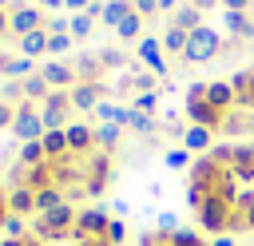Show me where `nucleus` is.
I'll list each match as a JSON object with an SVG mask.
<instances>
[{"instance_id":"obj_1","label":"nucleus","mask_w":254,"mask_h":246,"mask_svg":"<svg viewBox=\"0 0 254 246\" xmlns=\"http://www.w3.org/2000/svg\"><path fill=\"white\" fill-rule=\"evenodd\" d=\"M187 206L206 234H254V143H214L190 163Z\"/></svg>"},{"instance_id":"obj_2","label":"nucleus","mask_w":254,"mask_h":246,"mask_svg":"<svg viewBox=\"0 0 254 246\" xmlns=\"http://www.w3.org/2000/svg\"><path fill=\"white\" fill-rule=\"evenodd\" d=\"M75 218H79V210H75L71 202H64V206H56V210H48V214H36V218H32V234H36L40 242L75 238Z\"/></svg>"},{"instance_id":"obj_3","label":"nucleus","mask_w":254,"mask_h":246,"mask_svg":"<svg viewBox=\"0 0 254 246\" xmlns=\"http://www.w3.org/2000/svg\"><path fill=\"white\" fill-rule=\"evenodd\" d=\"M222 36L214 32V28H194L190 36H187V52H183V60L187 63H206V60H214V56H222Z\"/></svg>"},{"instance_id":"obj_4","label":"nucleus","mask_w":254,"mask_h":246,"mask_svg":"<svg viewBox=\"0 0 254 246\" xmlns=\"http://www.w3.org/2000/svg\"><path fill=\"white\" fill-rule=\"evenodd\" d=\"M107 226H111L107 206H87V210H79V218H75V238H71V242H95V238H107Z\"/></svg>"},{"instance_id":"obj_5","label":"nucleus","mask_w":254,"mask_h":246,"mask_svg":"<svg viewBox=\"0 0 254 246\" xmlns=\"http://www.w3.org/2000/svg\"><path fill=\"white\" fill-rule=\"evenodd\" d=\"M67 115H71V95H67V91H52V95L40 103L44 131H64V127H67Z\"/></svg>"},{"instance_id":"obj_6","label":"nucleus","mask_w":254,"mask_h":246,"mask_svg":"<svg viewBox=\"0 0 254 246\" xmlns=\"http://www.w3.org/2000/svg\"><path fill=\"white\" fill-rule=\"evenodd\" d=\"M12 135H16L20 143H32V139H44V119H40V111L32 107V99H24V103H16V119H12Z\"/></svg>"},{"instance_id":"obj_7","label":"nucleus","mask_w":254,"mask_h":246,"mask_svg":"<svg viewBox=\"0 0 254 246\" xmlns=\"http://www.w3.org/2000/svg\"><path fill=\"white\" fill-rule=\"evenodd\" d=\"M40 75L48 79L52 91H64V87H75V83H79V79H75V67L64 63V60H48V63H40Z\"/></svg>"},{"instance_id":"obj_8","label":"nucleus","mask_w":254,"mask_h":246,"mask_svg":"<svg viewBox=\"0 0 254 246\" xmlns=\"http://www.w3.org/2000/svg\"><path fill=\"white\" fill-rule=\"evenodd\" d=\"M64 131H67V151H71V155H91V151H95V127H87V123H67Z\"/></svg>"},{"instance_id":"obj_9","label":"nucleus","mask_w":254,"mask_h":246,"mask_svg":"<svg viewBox=\"0 0 254 246\" xmlns=\"http://www.w3.org/2000/svg\"><path fill=\"white\" fill-rule=\"evenodd\" d=\"M36 28H44V12L32 8V4H16V8H12V32H16V36H28V32H36Z\"/></svg>"},{"instance_id":"obj_10","label":"nucleus","mask_w":254,"mask_h":246,"mask_svg":"<svg viewBox=\"0 0 254 246\" xmlns=\"http://www.w3.org/2000/svg\"><path fill=\"white\" fill-rule=\"evenodd\" d=\"M139 60L151 67V75H167V60H163V40L155 36H143L139 40Z\"/></svg>"},{"instance_id":"obj_11","label":"nucleus","mask_w":254,"mask_h":246,"mask_svg":"<svg viewBox=\"0 0 254 246\" xmlns=\"http://www.w3.org/2000/svg\"><path fill=\"white\" fill-rule=\"evenodd\" d=\"M206 103H210L218 115L234 111V87H230V79H214V83H206Z\"/></svg>"},{"instance_id":"obj_12","label":"nucleus","mask_w":254,"mask_h":246,"mask_svg":"<svg viewBox=\"0 0 254 246\" xmlns=\"http://www.w3.org/2000/svg\"><path fill=\"white\" fill-rule=\"evenodd\" d=\"M67 95H71V107H75V111H95V107L103 103V87H99V83H75Z\"/></svg>"},{"instance_id":"obj_13","label":"nucleus","mask_w":254,"mask_h":246,"mask_svg":"<svg viewBox=\"0 0 254 246\" xmlns=\"http://www.w3.org/2000/svg\"><path fill=\"white\" fill-rule=\"evenodd\" d=\"M8 214L36 218V190H32V186H12V190H8Z\"/></svg>"},{"instance_id":"obj_14","label":"nucleus","mask_w":254,"mask_h":246,"mask_svg":"<svg viewBox=\"0 0 254 246\" xmlns=\"http://www.w3.org/2000/svg\"><path fill=\"white\" fill-rule=\"evenodd\" d=\"M222 32L230 40H254V20L250 12H222Z\"/></svg>"},{"instance_id":"obj_15","label":"nucleus","mask_w":254,"mask_h":246,"mask_svg":"<svg viewBox=\"0 0 254 246\" xmlns=\"http://www.w3.org/2000/svg\"><path fill=\"white\" fill-rule=\"evenodd\" d=\"M36 71H40V63L28 60V56H20V60H0V75H4V79H20V83H24V79L36 75Z\"/></svg>"},{"instance_id":"obj_16","label":"nucleus","mask_w":254,"mask_h":246,"mask_svg":"<svg viewBox=\"0 0 254 246\" xmlns=\"http://www.w3.org/2000/svg\"><path fill=\"white\" fill-rule=\"evenodd\" d=\"M71 67H75V79H79V83H99V71H103L99 56H87V52H83V56H75Z\"/></svg>"},{"instance_id":"obj_17","label":"nucleus","mask_w":254,"mask_h":246,"mask_svg":"<svg viewBox=\"0 0 254 246\" xmlns=\"http://www.w3.org/2000/svg\"><path fill=\"white\" fill-rule=\"evenodd\" d=\"M183 147H187V151H202V155H206V151L214 147V131H206V127H194V123H190V127L183 131Z\"/></svg>"},{"instance_id":"obj_18","label":"nucleus","mask_w":254,"mask_h":246,"mask_svg":"<svg viewBox=\"0 0 254 246\" xmlns=\"http://www.w3.org/2000/svg\"><path fill=\"white\" fill-rule=\"evenodd\" d=\"M20 52H24L28 60L48 56V28H36V32H28V36H20Z\"/></svg>"},{"instance_id":"obj_19","label":"nucleus","mask_w":254,"mask_h":246,"mask_svg":"<svg viewBox=\"0 0 254 246\" xmlns=\"http://www.w3.org/2000/svg\"><path fill=\"white\" fill-rule=\"evenodd\" d=\"M131 12H135L131 0H107V4H103V24H107V28H119Z\"/></svg>"},{"instance_id":"obj_20","label":"nucleus","mask_w":254,"mask_h":246,"mask_svg":"<svg viewBox=\"0 0 254 246\" xmlns=\"http://www.w3.org/2000/svg\"><path fill=\"white\" fill-rule=\"evenodd\" d=\"M119 139H123V127H119V123H99V127H95V147H99V151H115Z\"/></svg>"},{"instance_id":"obj_21","label":"nucleus","mask_w":254,"mask_h":246,"mask_svg":"<svg viewBox=\"0 0 254 246\" xmlns=\"http://www.w3.org/2000/svg\"><path fill=\"white\" fill-rule=\"evenodd\" d=\"M44 155L48 159H64V155H71L67 151V131H44Z\"/></svg>"},{"instance_id":"obj_22","label":"nucleus","mask_w":254,"mask_h":246,"mask_svg":"<svg viewBox=\"0 0 254 246\" xmlns=\"http://www.w3.org/2000/svg\"><path fill=\"white\" fill-rule=\"evenodd\" d=\"M67 202V194L60 190V186H44V190H36V214H48V210H56V206H64Z\"/></svg>"},{"instance_id":"obj_23","label":"nucleus","mask_w":254,"mask_h":246,"mask_svg":"<svg viewBox=\"0 0 254 246\" xmlns=\"http://www.w3.org/2000/svg\"><path fill=\"white\" fill-rule=\"evenodd\" d=\"M171 24H179L183 32H194V28H202V12H198L194 4H183V8H175Z\"/></svg>"},{"instance_id":"obj_24","label":"nucleus","mask_w":254,"mask_h":246,"mask_svg":"<svg viewBox=\"0 0 254 246\" xmlns=\"http://www.w3.org/2000/svg\"><path fill=\"white\" fill-rule=\"evenodd\" d=\"M187 36H190V32H183L179 24H171V28L163 32V52H171V56H183V52H187Z\"/></svg>"},{"instance_id":"obj_25","label":"nucleus","mask_w":254,"mask_h":246,"mask_svg":"<svg viewBox=\"0 0 254 246\" xmlns=\"http://www.w3.org/2000/svg\"><path fill=\"white\" fill-rule=\"evenodd\" d=\"M20 91H24V99H40V103L52 95V87H48V79H44L40 71H36V75H28V79L20 83Z\"/></svg>"},{"instance_id":"obj_26","label":"nucleus","mask_w":254,"mask_h":246,"mask_svg":"<svg viewBox=\"0 0 254 246\" xmlns=\"http://www.w3.org/2000/svg\"><path fill=\"white\" fill-rule=\"evenodd\" d=\"M40 163H48V155H44V143H40V139H32V143H20V167H40Z\"/></svg>"},{"instance_id":"obj_27","label":"nucleus","mask_w":254,"mask_h":246,"mask_svg":"<svg viewBox=\"0 0 254 246\" xmlns=\"http://www.w3.org/2000/svg\"><path fill=\"white\" fill-rule=\"evenodd\" d=\"M139 32H143V16H139V12H131V16H127V20L115 28V36H119L123 44H127V40H143Z\"/></svg>"},{"instance_id":"obj_28","label":"nucleus","mask_w":254,"mask_h":246,"mask_svg":"<svg viewBox=\"0 0 254 246\" xmlns=\"http://www.w3.org/2000/svg\"><path fill=\"white\" fill-rule=\"evenodd\" d=\"M91 28H95V20H91L87 12H75V16H71V24H67L71 40H83V36H91Z\"/></svg>"},{"instance_id":"obj_29","label":"nucleus","mask_w":254,"mask_h":246,"mask_svg":"<svg viewBox=\"0 0 254 246\" xmlns=\"http://www.w3.org/2000/svg\"><path fill=\"white\" fill-rule=\"evenodd\" d=\"M127 127H131V131H139V135H155V115H143V111H135V107H131Z\"/></svg>"},{"instance_id":"obj_30","label":"nucleus","mask_w":254,"mask_h":246,"mask_svg":"<svg viewBox=\"0 0 254 246\" xmlns=\"http://www.w3.org/2000/svg\"><path fill=\"white\" fill-rule=\"evenodd\" d=\"M67 52H71V36H67V32H64V36H52V32H48V56L60 60V56H67Z\"/></svg>"},{"instance_id":"obj_31","label":"nucleus","mask_w":254,"mask_h":246,"mask_svg":"<svg viewBox=\"0 0 254 246\" xmlns=\"http://www.w3.org/2000/svg\"><path fill=\"white\" fill-rule=\"evenodd\" d=\"M4 238H28V218L8 214V222H4Z\"/></svg>"},{"instance_id":"obj_32","label":"nucleus","mask_w":254,"mask_h":246,"mask_svg":"<svg viewBox=\"0 0 254 246\" xmlns=\"http://www.w3.org/2000/svg\"><path fill=\"white\" fill-rule=\"evenodd\" d=\"M131 107H135V111H143V115H155L159 95H155V91H143V95H135V99H131Z\"/></svg>"},{"instance_id":"obj_33","label":"nucleus","mask_w":254,"mask_h":246,"mask_svg":"<svg viewBox=\"0 0 254 246\" xmlns=\"http://www.w3.org/2000/svg\"><path fill=\"white\" fill-rule=\"evenodd\" d=\"M163 163H167L171 171H183V167L190 163V151H187V147H175V151H167V155H163Z\"/></svg>"},{"instance_id":"obj_34","label":"nucleus","mask_w":254,"mask_h":246,"mask_svg":"<svg viewBox=\"0 0 254 246\" xmlns=\"http://www.w3.org/2000/svg\"><path fill=\"white\" fill-rule=\"evenodd\" d=\"M95 56H99L103 67H123V63H127V56H123L119 48H103V52H95Z\"/></svg>"},{"instance_id":"obj_35","label":"nucleus","mask_w":254,"mask_h":246,"mask_svg":"<svg viewBox=\"0 0 254 246\" xmlns=\"http://www.w3.org/2000/svg\"><path fill=\"white\" fill-rule=\"evenodd\" d=\"M123 238H127V226H123V218H111V226H107V242L123 246Z\"/></svg>"},{"instance_id":"obj_36","label":"nucleus","mask_w":254,"mask_h":246,"mask_svg":"<svg viewBox=\"0 0 254 246\" xmlns=\"http://www.w3.org/2000/svg\"><path fill=\"white\" fill-rule=\"evenodd\" d=\"M131 4H135V12H139V16H143V20H147V16H155V12H159V0H131Z\"/></svg>"},{"instance_id":"obj_37","label":"nucleus","mask_w":254,"mask_h":246,"mask_svg":"<svg viewBox=\"0 0 254 246\" xmlns=\"http://www.w3.org/2000/svg\"><path fill=\"white\" fill-rule=\"evenodd\" d=\"M12 119H16V107H8V99H0V131L4 127L12 131Z\"/></svg>"},{"instance_id":"obj_38","label":"nucleus","mask_w":254,"mask_h":246,"mask_svg":"<svg viewBox=\"0 0 254 246\" xmlns=\"http://www.w3.org/2000/svg\"><path fill=\"white\" fill-rule=\"evenodd\" d=\"M222 12H250V0H222Z\"/></svg>"},{"instance_id":"obj_39","label":"nucleus","mask_w":254,"mask_h":246,"mask_svg":"<svg viewBox=\"0 0 254 246\" xmlns=\"http://www.w3.org/2000/svg\"><path fill=\"white\" fill-rule=\"evenodd\" d=\"M87 4L91 0H64V8H71V12H87Z\"/></svg>"},{"instance_id":"obj_40","label":"nucleus","mask_w":254,"mask_h":246,"mask_svg":"<svg viewBox=\"0 0 254 246\" xmlns=\"http://www.w3.org/2000/svg\"><path fill=\"white\" fill-rule=\"evenodd\" d=\"M198 12H206V8H222V0H190Z\"/></svg>"},{"instance_id":"obj_41","label":"nucleus","mask_w":254,"mask_h":246,"mask_svg":"<svg viewBox=\"0 0 254 246\" xmlns=\"http://www.w3.org/2000/svg\"><path fill=\"white\" fill-rule=\"evenodd\" d=\"M4 32H12V16L0 8V36H4Z\"/></svg>"},{"instance_id":"obj_42","label":"nucleus","mask_w":254,"mask_h":246,"mask_svg":"<svg viewBox=\"0 0 254 246\" xmlns=\"http://www.w3.org/2000/svg\"><path fill=\"white\" fill-rule=\"evenodd\" d=\"M0 246H28V238H0Z\"/></svg>"},{"instance_id":"obj_43","label":"nucleus","mask_w":254,"mask_h":246,"mask_svg":"<svg viewBox=\"0 0 254 246\" xmlns=\"http://www.w3.org/2000/svg\"><path fill=\"white\" fill-rule=\"evenodd\" d=\"M4 222H8V198H0V230H4Z\"/></svg>"},{"instance_id":"obj_44","label":"nucleus","mask_w":254,"mask_h":246,"mask_svg":"<svg viewBox=\"0 0 254 246\" xmlns=\"http://www.w3.org/2000/svg\"><path fill=\"white\" fill-rule=\"evenodd\" d=\"M159 12H171L175 16V0H159Z\"/></svg>"},{"instance_id":"obj_45","label":"nucleus","mask_w":254,"mask_h":246,"mask_svg":"<svg viewBox=\"0 0 254 246\" xmlns=\"http://www.w3.org/2000/svg\"><path fill=\"white\" fill-rule=\"evenodd\" d=\"M0 179H4V155H0Z\"/></svg>"},{"instance_id":"obj_46","label":"nucleus","mask_w":254,"mask_h":246,"mask_svg":"<svg viewBox=\"0 0 254 246\" xmlns=\"http://www.w3.org/2000/svg\"><path fill=\"white\" fill-rule=\"evenodd\" d=\"M4 4H12V0H0V8H4Z\"/></svg>"},{"instance_id":"obj_47","label":"nucleus","mask_w":254,"mask_h":246,"mask_svg":"<svg viewBox=\"0 0 254 246\" xmlns=\"http://www.w3.org/2000/svg\"><path fill=\"white\" fill-rule=\"evenodd\" d=\"M32 4H40V0H32Z\"/></svg>"}]
</instances>
